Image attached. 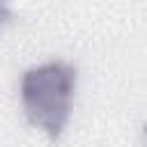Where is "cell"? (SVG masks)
<instances>
[{
	"mask_svg": "<svg viewBox=\"0 0 147 147\" xmlns=\"http://www.w3.org/2000/svg\"><path fill=\"white\" fill-rule=\"evenodd\" d=\"M140 147H147V124L142 126V136H140Z\"/></svg>",
	"mask_w": 147,
	"mask_h": 147,
	"instance_id": "3",
	"label": "cell"
},
{
	"mask_svg": "<svg viewBox=\"0 0 147 147\" xmlns=\"http://www.w3.org/2000/svg\"><path fill=\"white\" fill-rule=\"evenodd\" d=\"M76 90V69L69 62L51 60L30 67L21 76V103L32 126L41 129L51 140H57L71 115Z\"/></svg>",
	"mask_w": 147,
	"mask_h": 147,
	"instance_id": "1",
	"label": "cell"
},
{
	"mask_svg": "<svg viewBox=\"0 0 147 147\" xmlns=\"http://www.w3.org/2000/svg\"><path fill=\"white\" fill-rule=\"evenodd\" d=\"M7 2H9V0H0V25L9 18V7H7Z\"/></svg>",
	"mask_w": 147,
	"mask_h": 147,
	"instance_id": "2",
	"label": "cell"
}]
</instances>
